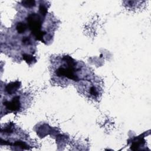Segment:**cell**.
Returning <instances> with one entry per match:
<instances>
[{
  "instance_id": "obj_1",
  "label": "cell",
  "mask_w": 151,
  "mask_h": 151,
  "mask_svg": "<svg viewBox=\"0 0 151 151\" xmlns=\"http://www.w3.org/2000/svg\"><path fill=\"white\" fill-rule=\"evenodd\" d=\"M77 66V63L71 57L68 55L63 56L58 66L55 70L57 76L62 78H67L68 79L78 81L79 78L78 73L80 68Z\"/></svg>"
},
{
  "instance_id": "obj_2",
  "label": "cell",
  "mask_w": 151,
  "mask_h": 151,
  "mask_svg": "<svg viewBox=\"0 0 151 151\" xmlns=\"http://www.w3.org/2000/svg\"><path fill=\"white\" fill-rule=\"evenodd\" d=\"M5 106L10 112L19 111L21 107L20 97L19 96H14L10 101H6L4 103Z\"/></svg>"
},
{
  "instance_id": "obj_3",
  "label": "cell",
  "mask_w": 151,
  "mask_h": 151,
  "mask_svg": "<svg viewBox=\"0 0 151 151\" xmlns=\"http://www.w3.org/2000/svg\"><path fill=\"white\" fill-rule=\"evenodd\" d=\"M20 86H21V83L19 81L11 82L9 83L8 85H6L5 87V90L8 94H12L13 93H15L18 90V89L20 87Z\"/></svg>"
},
{
  "instance_id": "obj_4",
  "label": "cell",
  "mask_w": 151,
  "mask_h": 151,
  "mask_svg": "<svg viewBox=\"0 0 151 151\" xmlns=\"http://www.w3.org/2000/svg\"><path fill=\"white\" fill-rule=\"evenodd\" d=\"M22 56H23V58L24 60H25L27 63L28 64H29V65L33 63V61H35L36 62V59L34 57H33L32 55H30V54H22Z\"/></svg>"
},
{
  "instance_id": "obj_5",
  "label": "cell",
  "mask_w": 151,
  "mask_h": 151,
  "mask_svg": "<svg viewBox=\"0 0 151 151\" xmlns=\"http://www.w3.org/2000/svg\"><path fill=\"white\" fill-rule=\"evenodd\" d=\"M35 1H22V5L25 8H32L35 5Z\"/></svg>"
}]
</instances>
